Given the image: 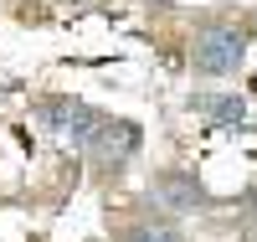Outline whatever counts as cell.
Wrapping results in <instances>:
<instances>
[{
    "label": "cell",
    "instance_id": "2",
    "mask_svg": "<svg viewBox=\"0 0 257 242\" xmlns=\"http://www.w3.org/2000/svg\"><path fill=\"white\" fill-rule=\"evenodd\" d=\"M88 149L98 160H108V165H123L139 149V124L134 119H98L93 134H88Z\"/></svg>",
    "mask_w": 257,
    "mask_h": 242
},
{
    "label": "cell",
    "instance_id": "4",
    "mask_svg": "<svg viewBox=\"0 0 257 242\" xmlns=\"http://www.w3.org/2000/svg\"><path fill=\"white\" fill-rule=\"evenodd\" d=\"M190 108H196V114H206V119H216V124H242V119H247V103H242L237 93H226V98L196 93V98H190Z\"/></svg>",
    "mask_w": 257,
    "mask_h": 242
},
{
    "label": "cell",
    "instance_id": "6",
    "mask_svg": "<svg viewBox=\"0 0 257 242\" xmlns=\"http://www.w3.org/2000/svg\"><path fill=\"white\" fill-rule=\"evenodd\" d=\"M149 242H185L175 227H149Z\"/></svg>",
    "mask_w": 257,
    "mask_h": 242
},
{
    "label": "cell",
    "instance_id": "5",
    "mask_svg": "<svg viewBox=\"0 0 257 242\" xmlns=\"http://www.w3.org/2000/svg\"><path fill=\"white\" fill-rule=\"evenodd\" d=\"M72 114H77V98H72V93H62V98H47V103H41V124H47L52 134H67Z\"/></svg>",
    "mask_w": 257,
    "mask_h": 242
},
{
    "label": "cell",
    "instance_id": "3",
    "mask_svg": "<svg viewBox=\"0 0 257 242\" xmlns=\"http://www.w3.org/2000/svg\"><path fill=\"white\" fill-rule=\"evenodd\" d=\"M155 196H160L165 206H175V211H196V206L206 201L201 181H196V175H185V170H165L160 181H155Z\"/></svg>",
    "mask_w": 257,
    "mask_h": 242
},
{
    "label": "cell",
    "instance_id": "1",
    "mask_svg": "<svg viewBox=\"0 0 257 242\" xmlns=\"http://www.w3.org/2000/svg\"><path fill=\"white\" fill-rule=\"evenodd\" d=\"M242 57H247V41L237 31H206L196 41V52H190V67L201 77H231L242 67Z\"/></svg>",
    "mask_w": 257,
    "mask_h": 242
},
{
    "label": "cell",
    "instance_id": "7",
    "mask_svg": "<svg viewBox=\"0 0 257 242\" xmlns=\"http://www.w3.org/2000/svg\"><path fill=\"white\" fill-rule=\"evenodd\" d=\"M118 242H149V227H134V232H118Z\"/></svg>",
    "mask_w": 257,
    "mask_h": 242
}]
</instances>
